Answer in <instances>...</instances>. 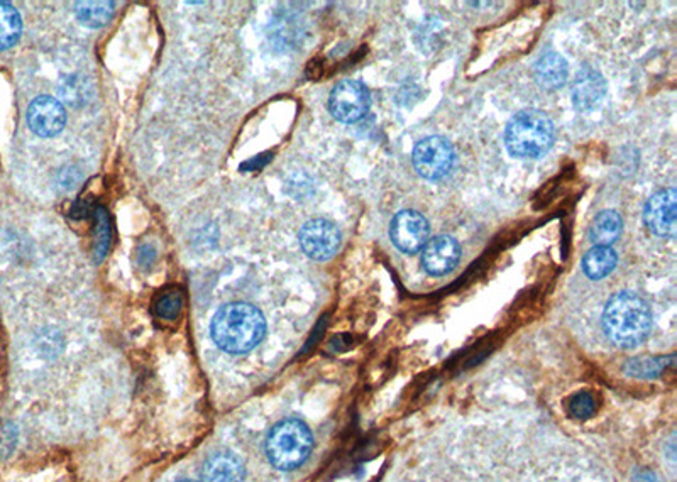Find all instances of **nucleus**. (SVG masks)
<instances>
[{
  "label": "nucleus",
  "mask_w": 677,
  "mask_h": 482,
  "mask_svg": "<svg viewBox=\"0 0 677 482\" xmlns=\"http://www.w3.org/2000/svg\"><path fill=\"white\" fill-rule=\"evenodd\" d=\"M210 335L222 351L246 354L265 339L266 320L249 303H229L212 318Z\"/></svg>",
  "instance_id": "1"
},
{
  "label": "nucleus",
  "mask_w": 677,
  "mask_h": 482,
  "mask_svg": "<svg viewBox=\"0 0 677 482\" xmlns=\"http://www.w3.org/2000/svg\"><path fill=\"white\" fill-rule=\"evenodd\" d=\"M603 329L617 346L625 349L639 346L652 329L649 305L632 291L615 293L606 303Z\"/></svg>",
  "instance_id": "2"
},
{
  "label": "nucleus",
  "mask_w": 677,
  "mask_h": 482,
  "mask_svg": "<svg viewBox=\"0 0 677 482\" xmlns=\"http://www.w3.org/2000/svg\"><path fill=\"white\" fill-rule=\"evenodd\" d=\"M508 153L520 159L544 156L554 143L551 119L539 110H523L513 117L505 132Z\"/></svg>",
  "instance_id": "3"
},
{
  "label": "nucleus",
  "mask_w": 677,
  "mask_h": 482,
  "mask_svg": "<svg viewBox=\"0 0 677 482\" xmlns=\"http://www.w3.org/2000/svg\"><path fill=\"white\" fill-rule=\"evenodd\" d=\"M314 435L300 420H283L275 425L266 439V455L271 466L280 471H293L309 459Z\"/></svg>",
  "instance_id": "4"
},
{
  "label": "nucleus",
  "mask_w": 677,
  "mask_h": 482,
  "mask_svg": "<svg viewBox=\"0 0 677 482\" xmlns=\"http://www.w3.org/2000/svg\"><path fill=\"white\" fill-rule=\"evenodd\" d=\"M452 165L454 151L444 137H425L413 149V166L417 173L427 180H441L449 175Z\"/></svg>",
  "instance_id": "5"
},
{
  "label": "nucleus",
  "mask_w": 677,
  "mask_h": 482,
  "mask_svg": "<svg viewBox=\"0 0 677 482\" xmlns=\"http://www.w3.org/2000/svg\"><path fill=\"white\" fill-rule=\"evenodd\" d=\"M371 97L368 88L356 80L337 83L329 97V110L334 119L344 124H353L368 114Z\"/></svg>",
  "instance_id": "6"
},
{
  "label": "nucleus",
  "mask_w": 677,
  "mask_h": 482,
  "mask_svg": "<svg viewBox=\"0 0 677 482\" xmlns=\"http://www.w3.org/2000/svg\"><path fill=\"white\" fill-rule=\"evenodd\" d=\"M300 246L309 258L327 261L341 247V231L331 220H310L300 231Z\"/></svg>",
  "instance_id": "7"
},
{
  "label": "nucleus",
  "mask_w": 677,
  "mask_h": 482,
  "mask_svg": "<svg viewBox=\"0 0 677 482\" xmlns=\"http://www.w3.org/2000/svg\"><path fill=\"white\" fill-rule=\"evenodd\" d=\"M429 222L415 210L398 212L390 225V237L400 251L413 254L429 242Z\"/></svg>",
  "instance_id": "8"
},
{
  "label": "nucleus",
  "mask_w": 677,
  "mask_h": 482,
  "mask_svg": "<svg viewBox=\"0 0 677 482\" xmlns=\"http://www.w3.org/2000/svg\"><path fill=\"white\" fill-rule=\"evenodd\" d=\"M676 198V190L666 188V190H661V192L652 195L645 205V224L657 236L669 237V239L676 237Z\"/></svg>",
  "instance_id": "9"
},
{
  "label": "nucleus",
  "mask_w": 677,
  "mask_h": 482,
  "mask_svg": "<svg viewBox=\"0 0 677 482\" xmlns=\"http://www.w3.org/2000/svg\"><path fill=\"white\" fill-rule=\"evenodd\" d=\"M28 124L39 137H55L67 124V112L58 100L41 95L29 105Z\"/></svg>",
  "instance_id": "10"
},
{
  "label": "nucleus",
  "mask_w": 677,
  "mask_h": 482,
  "mask_svg": "<svg viewBox=\"0 0 677 482\" xmlns=\"http://www.w3.org/2000/svg\"><path fill=\"white\" fill-rule=\"evenodd\" d=\"M459 258H461L459 244L452 237L437 236L425 244L422 264L427 273L442 276L456 268Z\"/></svg>",
  "instance_id": "11"
},
{
  "label": "nucleus",
  "mask_w": 677,
  "mask_h": 482,
  "mask_svg": "<svg viewBox=\"0 0 677 482\" xmlns=\"http://www.w3.org/2000/svg\"><path fill=\"white\" fill-rule=\"evenodd\" d=\"M606 82L600 72L593 68L579 70L573 83V102L576 109L581 112L593 110L605 99Z\"/></svg>",
  "instance_id": "12"
},
{
  "label": "nucleus",
  "mask_w": 677,
  "mask_h": 482,
  "mask_svg": "<svg viewBox=\"0 0 677 482\" xmlns=\"http://www.w3.org/2000/svg\"><path fill=\"white\" fill-rule=\"evenodd\" d=\"M246 476L244 464L232 452H217L210 455L202 467L204 482H243Z\"/></svg>",
  "instance_id": "13"
},
{
  "label": "nucleus",
  "mask_w": 677,
  "mask_h": 482,
  "mask_svg": "<svg viewBox=\"0 0 677 482\" xmlns=\"http://www.w3.org/2000/svg\"><path fill=\"white\" fill-rule=\"evenodd\" d=\"M535 80L540 88L554 92L567 82V63L559 53H547L535 65Z\"/></svg>",
  "instance_id": "14"
},
{
  "label": "nucleus",
  "mask_w": 677,
  "mask_h": 482,
  "mask_svg": "<svg viewBox=\"0 0 677 482\" xmlns=\"http://www.w3.org/2000/svg\"><path fill=\"white\" fill-rule=\"evenodd\" d=\"M622 231V217L613 210H605L593 220V225L589 229V239L595 246L610 247L613 242L618 241Z\"/></svg>",
  "instance_id": "15"
},
{
  "label": "nucleus",
  "mask_w": 677,
  "mask_h": 482,
  "mask_svg": "<svg viewBox=\"0 0 677 482\" xmlns=\"http://www.w3.org/2000/svg\"><path fill=\"white\" fill-rule=\"evenodd\" d=\"M617 254L611 247L595 246L583 258V271L591 280H601L617 266Z\"/></svg>",
  "instance_id": "16"
},
{
  "label": "nucleus",
  "mask_w": 677,
  "mask_h": 482,
  "mask_svg": "<svg viewBox=\"0 0 677 482\" xmlns=\"http://www.w3.org/2000/svg\"><path fill=\"white\" fill-rule=\"evenodd\" d=\"M116 12V4L109 0H100V2H77L75 4V14L78 21L82 22L87 28H102L107 22L111 21Z\"/></svg>",
  "instance_id": "17"
},
{
  "label": "nucleus",
  "mask_w": 677,
  "mask_h": 482,
  "mask_svg": "<svg viewBox=\"0 0 677 482\" xmlns=\"http://www.w3.org/2000/svg\"><path fill=\"white\" fill-rule=\"evenodd\" d=\"M23 21L16 7L0 2V51L9 50L21 38Z\"/></svg>",
  "instance_id": "18"
},
{
  "label": "nucleus",
  "mask_w": 677,
  "mask_h": 482,
  "mask_svg": "<svg viewBox=\"0 0 677 482\" xmlns=\"http://www.w3.org/2000/svg\"><path fill=\"white\" fill-rule=\"evenodd\" d=\"M674 356L669 357H647V359H632L628 361L623 369L628 376L633 378H657L661 373L671 366Z\"/></svg>",
  "instance_id": "19"
},
{
  "label": "nucleus",
  "mask_w": 677,
  "mask_h": 482,
  "mask_svg": "<svg viewBox=\"0 0 677 482\" xmlns=\"http://www.w3.org/2000/svg\"><path fill=\"white\" fill-rule=\"evenodd\" d=\"M183 303H185V298H183L182 290L166 288V290L161 291L160 295L156 296L153 310H155L156 317L171 322V320H177L180 317Z\"/></svg>",
  "instance_id": "20"
},
{
  "label": "nucleus",
  "mask_w": 677,
  "mask_h": 482,
  "mask_svg": "<svg viewBox=\"0 0 677 482\" xmlns=\"http://www.w3.org/2000/svg\"><path fill=\"white\" fill-rule=\"evenodd\" d=\"M95 246L94 261L100 263L111 246V219L107 210L95 209Z\"/></svg>",
  "instance_id": "21"
},
{
  "label": "nucleus",
  "mask_w": 677,
  "mask_h": 482,
  "mask_svg": "<svg viewBox=\"0 0 677 482\" xmlns=\"http://www.w3.org/2000/svg\"><path fill=\"white\" fill-rule=\"evenodd\" d=\"M60 95L73 107L83 105L90 97L89 82L83 80L80 75H72L65 82H61Z\"/></svg>",
  "instance_id": "22"
},
{
  "label": "nucleus",
  "mask_w": 677,
  "mask_h": 482,
  "mask_svg": "<svg viewBox=\"0 0 677 482\" xmlns=\"http://www.w3.org/2000/svg\"><path fill=\"white\" fill-rule=\"evenodd\" d=\"M567 410H569V413H571L574 418L586 420V418L591 417V415L595 413V398L589 395V393H586V391L576 393V395L569 400Z\"/></svg>",
  "instance_id": "23"
},
{
  "label": "nucleus",
  "mask_w": 677,
  "mask_h": 482,
  "mask_svg": "<svg viewBox=\"0 0 677 482\" xmlns=\"http://www.w3.org/2000/svg\"><path fill=\"white\" fill-rule=\"evenodd\" d=\"M156 251L153 247L144 244L138 249V264L143 268H149L151 264L155 263Z\"/></svg>",
  "instance_id": "24"
},
{
  "label": "nucleus",
  "mask_w": 677,
  "mask_h": 482,
  "mask_svg": "<svg viewBox=\"0 0 677 482\" xmlns=\"http://www.w3.org/2000/svg\"><path fill=\"white\" fill-rule=\"evenodd\" d=\"M90 207H92V200H89V198H82V200H78V202L73 205L70 217H72V219H85V217H89L90 215Z\"/></svg>",
  "instance_id": "25"
},
{
  "label": "nucleus",
  "mask_w": 677,
  "mask_h": 482,
  "mask_svg": "<svg viewBox=\"0 0 677 482\" xmlns=\"http://www.w3.org/2000/svg\"><path fill=\"white\" fill-rule=\"evenodd\" d=\"M633 482H661L657 477L649 471H639L635 472L633 476Z\"/></svg>",
  "instance_id": "26"
},
{
  "label": "nucleus",
  "mask_w": 677,
  "mask_h": 482,
  "mask_svg": "<svg viewBox=\"0 0 677 482\" xmlns=\"http://www.w3.org/2000/svg\"><path fill=\"white\" fill-rule=\"evenodd\" d=\"M178 482H195V481H178Z\"/></svg>",
  "instance_id": "27"
}]
</instances>
